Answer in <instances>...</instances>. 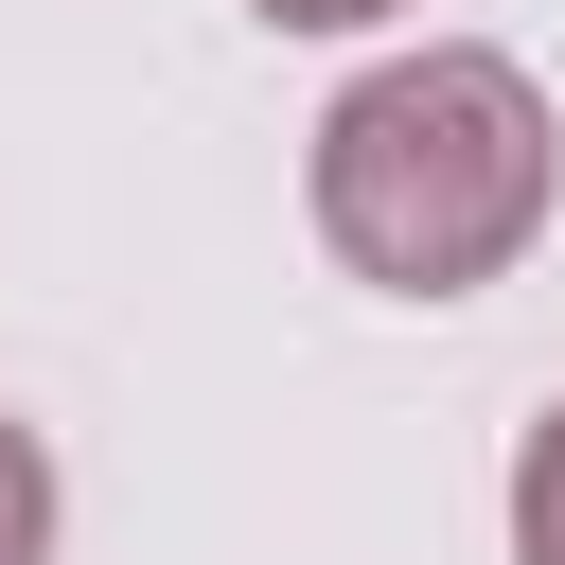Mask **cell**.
I'll list each match as a JSON object with an SVG mask.
<instances>
[{
  "instance_id": "1",
  "label": "cell",
  "mask_w": 565,
  "mask_h": 565,
  "mask_svg": "<svg viewBox=\"0 0 565 565\" xmlns=\"http://www.w3.org/2000/svg\"><path fill=\"white\" fill-rule=\"evenodd\" d=\"M300 212L318 247L371 282V300H477L547 247L565 212V106L530 53L494 35H424V53H371L335 106H318V159H300Z\"/></svg>"
},
{
  "instance_id": "2",
  "label": "cell",
  "mask_w": 565,
  "mask_h": 565,
  "mask_svg": "<svg viewBox=\"0 0 565 565\" xmlns=\"http://www.w3.org/2000/svg\"><path fill=\"white\" fill-rule=\"evenodd\" d=\"M512 565H565V388H547L530 441H512Z\"/></svg>"
},
{
  "instance_id": "3",
  "label": "cell",
  "mask_w": 565,
  "mask_h": 565,
  "mask_svg": "<svg viewBox=\"0 0 565 565\" xmlns=\"http://www.w3.org/2000/svg\"><path fill=\"white\" fill-rule=\"evenodd\" d=\"M53 512H71V494H53V441L0 406V565H53Z\"/></svg>"
},
{
  "instance_id": "4",
  "label": "cell",
  "mask_w": 565,
  "mask_h": 565,
  "mask_svg": "<svg viewBox=\"0 0 565 565\" xmlns=\"http://www.w3.org/2000/svg\"><path fill=\"white\" fill-rule=\"evenodd\" d=\"M247 18H265V35H388L406 0H247Z\"/></svg>"
}]
</instances>
